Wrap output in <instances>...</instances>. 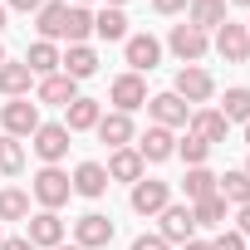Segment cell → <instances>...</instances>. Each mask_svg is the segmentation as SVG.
<instances>
[{
	"label": "cell",
	"instance_id": "obj_1",
	"mask_svg": "<svg viewBox=\"0 0 250 250\" xmlns=\"http://www.w3.org/2000/svg\"><path fill=\"white\" fill-rule=\"evenodd\" d=\"M30 196H35L44 211H59V206L74 196V182H69V172H59V167H40L35 182H30Z\"/></svg>",
	"mask_w": 250,
	"mask_h": 250
},
{
	"label": "cell",
	"instance_id": "obj_2",
	"mask_svg": "<svg viewBox=\"0 0 250 250\" xmlns=\"http://www.w3.org/2000/svg\"><path fill=\"white\" fill-rule=\"evenodd\" d=\"M40 103H30V98H10L5 108H0V128H5V138H35V128H40Z\"/></svg>",
	"mask_w": 250,
	"mask_h": 250
},
{
	"label": "cell",
	"instance_id": "obj_3",
	"mask_svg": "<svg viewBox=\"0 0 250 250\" xmlns=\"http://www.w3.org/2000/svg\"><path fill=\"white\" fill-rule=\"evenodd\" d=\"M172 93H177L182 103H211V98H216V79H211L201 64H182V69H177Z\"/></svg>",
	"mask_w": 250,
	"mask_h": 250
},
{
	"label": "cell",
	"instance_id": "obj_4",
	"mask_svg": "<svg viewBox=\"0 0 250 250\" xmlns=\"http://www.w3.org/2000/svg\"><path fill=\"white\" fill-rule=\"evenodd\" d=\"M108 98H113V113H138V108H147V83H143V74H118L113 79V88H108Z\"/></svg>",
	"mask_w": 250,
	"mask_h": 250
},
{
	"label": "cell",
	"instance_id": "obj_5",
	"mask_svg": "<svg viewBox=\"0 0 250 250\" xmlns=\"http://www.w3.org/2000/svg\"><path fill=\"white\" fill-rule=\"evenodd\" d=\"M69 128H64V123H40V128H35V152H40V162L44 167H59L64 157H69Z\"/></svg>",
	"mask_w": 250,
	"mask_h": 250
},
{
	"label": "cell",
	"instance_id": "obj_6",
	"mask_svg": "<svg viewBox=\"0 0 250 250\" xmlns=\"http://www.w3.org/2000/svg\"><path fill=\"white\" fill-rule=\"evenodd\" d=\"M157 216H162L157 235H162L167 245H187V240H196V221H191V206H177V201H167Z\"/></svg>",
	"mask_w": 250,
	"mask_h": 250
},
{
	"label": "cell",
	"instance_id": "obj_7",
	"mask_svg": "<svg viewBox=\"0 0 250 250\" xmlns=\"http://www.w3.org/2000/svg\"><path fill=\"white\" fill-rule=\"evenodd\" d=\"M74 245H79V250H103V245H113V216H103V211L79 216V221H74Z\"/></svg>",
	"mask_w": 250,
	"mask_h": 250
},
{
	"label": "cell",
	"instance_id": "obj_8",
	"mask_svg": "<svg viewBox=\"0 0 250 250\" xmlns=\"http://www.w3.org/2000/svg\"><path fill=\"white\" fill-rule=\"evenodd\" d=\"M25 240H30L35 250L64 245V221H59V211H35V216L25 221Z\"/></svg>",
	"mask_w": 250,
	"mask_h": 250
},
{
	"label": "cell",
	"instance_id": "obj_9",
	"mask_svg": "<svg viewBox=\"0 0 250 250\" xmlns=\"http://www.w3.org/2000/svg\"><path fill=\"white\" fill-rule=\"evenodd\" d=\"M128 201H133L138 216H157V211L172 201V187L157 182V177H143V182H133V196H128Z\"/></svg>",
	"mask_w": 250,
	"mask_h": 250
},
{
	"label": "cell",
	"instance_id": "obj_10",
	"mask_svg": "<svg viewBox=\"0 0 250 250\" xmlns=\"http://www.w3.org/2000/svg\"><path fill=\"white\" fill-rule=\"evenodd\" d=\"M123 59L133 64V74H152L157 59H162V44L152 35H128V40H123Z\"/></svg>",
	"mask_w": 250,
	"mask_h": 250
},
{
	"label": "cell",
	"instance_id": "obj_11",
	"mask_svg": "<svg viewBox=\"0 0 250 250\" xmlns=\"http://www.w3.org/2000/svg\"><path fill=\"white\" fill-rule=\"evenodd\" d=\"M216 54H221L226 64H245V59H250V35H245V25L226 20V25L216 30Z\"/></svg>",
	"mask_w": 250,
	"mask_h": 250
},
{
	"label": "cell",
	"instance_id": "obj_12",
	"mask_svg": "<svg viewBox=\"0 0 250 250\" xmlns=\"http://www.w3.org/2000/svg\"><path fill=\"white\" fill-rule=\"evenodd\" d=\"M147 113H152L157 128H187V118H191V108H187L177 93H152V98H147Z\"/></svg>",
	"mask_w": 250,
	"mask_h": 250
},
{
	"label": "cell",
	"instance_id": "obj_13",
	"mask_svg": "<svg viewBox=\"0 0 250 250\" xmlns=\"http://www.w3.org/2000/svg\"><path fill=\"white\" fill-rule=\"evenodd\" d=\"M93 133H98V143H108L113 152H118V147H133V138H138V133H133V118H128V113H103Z\"/></svg>",
	"mask_w": 250,
	"mask_h": 250
},
{
	"label": "cell",
	"instance_id": "obj_14",
	"mask_svg": "<svg viewBox=\"0 0 250 250\" xmlns=\"http://www.w3.org/2000/svg\"><path fill=\"white\" fill-rule=\"evenodd\" d=\"M138 157L143 162H167V157H177V138H172V128H152L138 138Z\"/></svg>",
	"mask_w": 250,
	"mask_h": 250
},
{
	"label": "cell",
	"instance_id": "obj_15",
	"mask_svg": "<svg viewBox=\"0 0 250 250\" xmlns=\"http://www.w3.org/2000/svg\"><path fill=\"white\" fill-rule=\"evenodd\" d=\"M167 44H172V54H177L182 64H196V59L211 49V40H206L201 30H191V25H172V40H167Z\"/></svg>",
	"mask_w": 250,
	"mask_h": 250
},
{
	"label": "cell",
	"instance_id": "obj_16",
	"mask_svg": "<svg viewBox=\"0 0 250 250\" xmlns=\"http://www.w3.org/2000/svg\"><path fill=\"white\" fill-rule=\"evenodd\" d=\"M69 182H74V191H79V196H88V201H98V196L113 187V182H108V172H103V162H79Z\"/></svg>",
	"mask_w": 250,
	"mask_h": 250
},
{
	"label": "cell",
	"instance_id": "obj_17",
	"mask_svg": "<svg viewBox=\"0 0 250 250\" xmlns=\"http://www.w3.org/2000/svg\"><path fill=\"white\" fill-rule=\"evenodd\" d=\"M187 123H191V138H201L206 147H216V143H226V128H230V123H226V118H221L216 108H196V113H191Z\"/></svg>",
	"mask_w": 250,
	"mask_h": 250
},
{
	"label": "cell",
	"instance_id": "obj_18",
	"mask_svg": "<svg viewBox=\"0 0 250 250\" xmlns=\"http://www.w3.org/2000/svg\"><path fill=\"white\" fill-rule=\"evenodd\" d=\"M98 118H103V103H98V98H74V103L64 108V128H69V133H93Z\"/></svg>",
	"mask_w": 250,
	"mask_h": 250
},
{
	"label": "cell",
	"instance_id": "obj_19",
	"mask_svg": "<svg viewBox=\"0 0 250 250\" xmlns=\"http://www.w3.org/2000/svg\"><path fill=\"white\" fill-rule=\"evenodd\" d=\"M143 167H147V162L138 157V147H118L103 172H108V182H128V187H133V182H143Z\"/></svg>",
	"mask_w": 250,
	"mask_h": 250
},
{
	"label": "cell",
	"instance_id": "obj_20",
	"mask_svg": "<svg viewBox=\"0 0 250 250\" xmlns=\"http://www.w3.org/2000/svg\"><path fill=\"white\" fill-rule=\"evenodd\" d=\"M30 83H35V74H30L25 59H5L0 64V93L5 98H30Z\"/></svg>",
	"mask_w": 250,
	"mask_h": 250
},
{
	"label": "cell",
	"instance_id": "obj_21",
	"mask_svg": "<svg viewBox=\"0 0 250 250\" xmlns=\"http://www.w3.org/2000/svg\"><path fill=\"white\" fill-rule=\"evenodd\" d=\"M187 25L191 30H221L226 25V0H191V5H187Z\"/></svg>",
	"mask_w": 250,
	"mask_h": 250
},
{
	"label": "cell",
	"instance_id": "obj_22",
	"mask_svg": "<svg viewBox=\"0 0 250 250\" xmlns=\"http://www.w3.org/2000/svg\"><path fill=\"white\" fill-rule=\"evenodd\" d=\"M59 74H69L74 83H79V79H93V74H98V54H93L88 44H69V54L59 59Z\"/></svg>",
	"mask_w": 250,
	"mask_h": 250
},
{
	"label": "cell",
	"instance_id": "obj_23",
	"mask_svg": "<svg viewBox=\"0 0 250 250\" xmlns=\"http://www.w3.org/2000/svg\"><path fill=\"white\" fill-rule=\"evenodd\" d=\"M40 103H54V108H69L74 98H79V83L69 79V74H49V79H40V93H35Z\"/></svg>",
	"mask_w": 250,
	"mask_h": 250
},
{
	"label": "cell",
	"instance_id": "obj_24",
	"mask_svg": "<svg viewBox=\"0 0 250 250\" xmlns=\"http://www.w3.org/2000/svg\"><path fill=\"white\" fill-rule=\"evenodd\" d=\"M64 25H69V5L64 0H44L40 5V40H64Z\"/></svg>",
	"mask_w": 250,
	"mask_h": 250
},
{
	"label": "cell",
	"instance_id": "obj_25",
	"mask_svg": "<svg viewBox=\"0 0 250 250\" xmlns=\"http://www.w3.org/2000/svg\"><path fill=\"white\" fill-rule=\"evenodd\" d=\"M59 59H64V54H59L49 40H35V44H30V54H25V64H30V74H35V79L59 74Z\"/></svg>",
	"mask_w": 250,
	"mask_h": 250
},
{
	"label": "cell",
	"instance_id": "obj_26",
	"mask_svg": "<svg viewBox=\"0 0 250 250\" xmlns=\"http://www.w3.org/2000/svg\"><path fill=\"white\" fill-rule=\"evenodd\" d=\"M93 35L98 40H128V15H123V10H113V5H103L98 15H93Z\"/></svg>",
	"mask_w": 250,
	"mask_h": 250
},
{
	"label": "cell",
	"instance_id": "obj_27",
	"mask_svg": "<svg viewBox=\"0 0 250 250\" xmlns=\"http://www.w3.org/2000/svg\"><path fill=\"white\" fill-rule=\"evenodd\" d=\"M216 196H221L226 206H245V201H250V177H245V172H226V177H216Z\"/></svg>",
	"mask_w": 250,
	"mask_h": 250
},
{
	"label": "cell",
	"instance_id": "obj_28",
	"mask_svg": "<svg viewBox=\"0 0 250 250\" xmlns=\"http://www.w3.org/2000/svg\"><path fill=\"white\" fill-rule=\"evenodd\" d=\"M182 191H187V201L216 196V172H211V167H187V177H182Z\"/></svg>",
	"mask_w": 250,
	"mask_h": 250
},
{
	"label": "cell",
	"instance_id": "obj_29",
	"mask_svg": "<svg viewBox=\"0 0 250 250\" xmlns=\"http://www.w3.org/2000/svg\"><path fill=\"white\" fill-rule=\"evenodd\" d=\"M226 123H250V88H226V98H221V108H216Z\"/></svg>",
	"mask_w": 250,
	"mask_h": 250
},
{
	"label": "cell",
	"instance_id": "obj_30",
	"mask_svg": "<svg viewBox=\"0 0 250 250\" xmlns=\"http://www.w3.org/2000/svg\"><path fill=\"white\" fill-rule=\"evenodd\" d=\"M0 221H30V191H20V187L0 191Z\"/></svg>",
	"mask_w": 250,
	"mask_h": 250
},
{
	"label": "cell",
	"instance_id": "obj_31",
	"mask_svg": "<svg viewBox=\"0 0 250 250\" xmlns=\"http://www.w3.org/2000/svg\"><path fill=\"white\" fill-rule=\"evenodd\" d=\"M93 35V10L88 5H69V25H64V40L69 44H83Z\"/></svg>",
	"mask_w": 250,
	"mask_h": 250
},
{
	"label": "cell",
	"instance_id": "obj_32",
	"mask_svg": "<svg viewBox=\"0 0 250 250\" xmlns=\"http://www.w3.org/2000/svg\"><path fill=\"white\" fill-rule=\"evenodd\" d=\"M226 201L221 196H201V201H191V221L196 226H226Z\"/></svg>",
	"mask_w": 250,
	"mask_h": 250
},
{
	"label": "cell",
	"instance_id": "obj_33",
	"mask_svg": "<svg viewBox=\"0 0 250 250\" xmlns=\"http://www.w3.org/2000/svg\"><path fill=\"white\" fill-rule=\"evenodd\" d=\"M20 167H25L20 138H0V172H5V177H20Z\"/></svg>",
	"mask_w": 250,
	"mask_h": 250
},
{
	"label": "cell",
	"instance_id": "obj_34",
	"mask_svg": "<svg viewBox=\"0 0 250 250\" xmlns=\"http://www.w3.org/2000/svg\"><path fill=\"white\" fill-rule=\"evenodd\" d=\"M177 157H182L187 167H206V157H211V147H206L201 138H191V133H187V138L177 143Z\"/></svg>",
	"mask_w": 250,
	"mask_h": 250
},
{
	"label": "cell",
	"instance_id": "obj_35",
	"mask_svg": "<svg viewBox=\"0 0 250 250\" xmlns=\"http://www.w3.org/2000/svg\"><path fill=\"white\" fill-rule=\"evenodd\" d=\"M211 250H250V245H245V235H240V230H221V235L211 240Z\"/></svg>",
	"mask_w": 250,
	"mask_h": 250
},
{
	"label": "cell",
	"instance_id": "obj_36",
	"mask_svg": "<svg viewBox=\"0 0 250 250\" xmlns=\"http://www.w3.org/2000/svg\"><path fill=\"white\" fill-rule=\"evenodd\" d=\"M133 250H172V245H167L162 235H138V240H133Z\"/></svg>",
	"mask_w": 250,
	"mask_h": 250
},
{
	"label": "cell",
	"instance_id": "obj_37",
	"mask_svg": "<svg viewBox=\"0 0 250 250\" xmlns=\"http://www.w3.org/2000/svg\"><path fill=\"white\" fill-rule=\"evenodd\" d=\"M187 5H191V0H152L157 15H177V10H187Z\"/></svg>",
	"mask_w": 250,
	"mask_h": 250
},
{
	"label": "cell",
	"instance_id": "obj_38",
	"mask_svg": "<svg viewBox=\"0 0 250 250\" xmlns=\"http://www.w3.org/2000/svg\"><path fill=\"white\" fill-rule=\"evenodd\" d=\"M0 250H35L25 235H10V240H0Z\"/></svg>",
	"mask_w": 250,
	"mask_h": 250
},
{
	"label": "cell",
	"instance_id": "obj_39",
	"mask_svg": "<svg viewBox=\"0 0 250 250\" xmlns=\"http://www.w3.org/2000/svg\"><path fill=\"white\" fill-rule=\"evenodd\" d=\"M235 230H240V235H250V201L240 206V216H235Z\"/></svg>",
	"mask_w": 250,
	"mask_h": 250
},
{
	"label": "cell",
	"instance_id": "obj_40",
	"mask_svg": "<svg viewBox=\"0 0 250 250\" xmlns=\"http://www.w3.org/2000/svg\"><path fill=\"white\" fill-rule=\"evenodd\" d=\"M40 5H44V0H10V10H25V15H30V10H40Z\"/></svg>",
	"mask_w": 250,
	"mask_h": 250
},
{
	"label": "cell",
	"instance_id": "obj_41",
	"mask_svg": "<svg viewBox=\"0 0 250 250\" xmlns=\"http://www.w3.org/2000/svg\"><path fill=\"white\" fill-rule=\"evenodd\" d=\"M182 250H211V240H187Z\"/></svg>",
	"mask_w": 250,
	"mask_h": 250
},
{
	"label": "cell",
	"instance_id": "obj_42",
	"mask_svg": "<svg viewBox=\"0 0 250 250\" xmlns=\"http://www.w3.org/2000/svg\"><path fill=\"white\" fill-rule=\"evenodd\" d=\"M108 5H113V10H123V5H128V0H108Z\"/></svg>",
	"mask_w": 250,
	"mask_h": 250
},
{
	"label": "cell",
	"instance_id": "obj_43",
	"mask_svg": "<svg viewBox=\"0 0 250 250\" xmlns=\"http://www.w3.org/2000/svg\"><path fill=\"white\" fill-rule=\"evenodd\" d=\"M226 5H250V0H226Z\"/></svg>",
	"mask_w": 250,
	"mask_h": 250
},
{
	"label": "cell",
	"instance_id": "obj_44",
	"mask_svg": "<svg viewBox=\"0 0 250 250\" xmlns=\"http://www.w3.org/2000/svg\"><path fill=\"white\" fill-rule=\"evenodd\" d=\"M0 30H5V5H0Z\"/></svg>",
	"mask_w": 250,
	"mask_h": 250
},
{
	"label": "cell",
	"instance_id": "obj_45",
	"mask_svg": "<svg viewBox=\"0 0 250 250\" xmlns=\"http://www.w3.org/2000/svg\"><path fill=\"white\" fill-rule=\"evenodd\" d=\"M54 250H79V245H54Z\"/></svg>",
	"mask_w": 250,
	"mask_h": 250
},
{
	"label": "cell",
	"instance_id": "obj_46",
	"mask_svg": "<svg viewBox=\"0 0 250 250\" xmlns=\"http://www.w3.org/2000/svg\"><path fill=\"white\" fill-rule=\"evenodd\" d=\"M0 64H5V44H0Z\"/></svg>",
	"mask_w": 250,
	"mask_h": 250
},
{
	"label": "cell",
	"instance_id": "obj_47",
	"mask_svg": "<svg viewBox=\"0 0 250 250\" xmlns=\"http://www.w3.org/2000/svg\"><path fill=\"white\" fill-rule=\"evenodd\" d=\"M245 143H250V123H245Z\"/></svg>",
	"mask_w": 250,
	"mask_h": 250
},
{
	"label": "cell",
	"instance_id": "obj_48",
	"mask_svg": "<svg viewBox=\"0 0 250 250\" xmlns=\"http://www.w3.org/2000/svg\"><path fill=\"white\" fill-rule=\"evenodd\" d=\"M240 172H245V177H250V162H245V167H240Z\"/></svg>",
	"mask_w": 250,
	"mask_h": 250
},
{
	"label": "cell",
	"instance_id": "obj_49",
	"mask_svg": "<svg viewBox=\"0 0 250 250\" xmlns=\"http://www.w3.org/2000/svg\"><path fill=\"white\" fill-rule=\"evenodd\" d=\"M74 5H88V0H74Z\"/></svg>",
	"mask_w": 250,
	"mask_h": 250
},
{
	"label": "cell",
	"instance_id": "obj_50",
	"mask_svg": "<svg viewBox=\"0 0 250 250\" xmlns=\"http://www.w3.org/2000/svg\"><path fill=\"white\" fill-rule=\"evenodd\" d=\"M245 35H250V20H245Z\"/></svg>",
	"mask_w": 250,
	"mask_h": 250
},
{
	"label": "cell",
	"instance_id": "obj_51",
	"mask_svg": "<svg viewBox=\"0 0 250 250\" xmlns=\"http://www.w3.org/2000/svg\"><path fill=\"white\" fill-rule=\"evenodd\" d=\"M0 240H5V235H0Z\"/></svg>",
	"mask_w": 250,
	"mask_h": 250
}]
</instances>
